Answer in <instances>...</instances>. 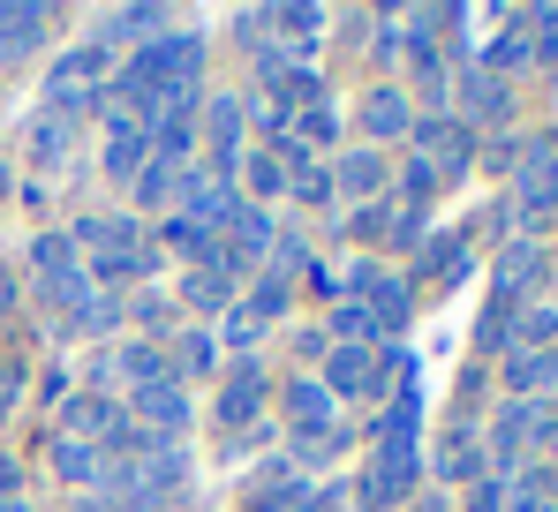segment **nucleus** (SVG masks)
Here are the masks:
<instances>
[{
	"instance_id": "obj_7",
	"label": "nucleus",
	"mask_w": 558,
	"mask_h": 512,
	"mask_svg": "<svg viewBox=\"0 0 558 512\" xmlns=\"http://www.w3.org/2000/svg\"><path fill=\"white\" fill-rule=\"evenodd\" d=\"M287 407H294V423H302V429H310V423H317V429L332 423V392H325V385H310V377H302V385H287Z\"/></svg>"
},
{
	"instance_id": "obj_14",
	"label": "nucleus",
	"mask_w": 558,
	"mask_h": 512,
	"mask_svg": "<svg viewBox=\"0 0 558 512\" xmlns=\"http://www.w3.org/2000/svg\"><path fill=\"white\" fill-rule=\"evenodd\" d=\"M189 294H196V302H219L227 287H219V271H196V279H189Z\"/></svg>"
},
{
	"instance_id": "obj_5",
	"label": "nucleus",
	"mask_w": 558,
	"mask_h": 512,
	"mask_svg": "<svg viewBox=\"0 0 558 512\" xmlns=\"http://www.w3.org/2000/svg\"><path fill=\"white\" fill-rule=\"evenodd\" d=\"M84 249H92L106 271H129V264H136V234L113 227V219H98V227H84Z\"/></svg>"
},
{
	"instance_id": "obj_10",
	"label": "nucleus",
	"mask_w": 558,
	"mask_h": 512,
	"mask_svg": "<svg viewBox=\"0 0 558 512\" xmlns=\"http://www.w3.org/2000/svg\"><path fill=\"white\" fill-rule=\"evenodd\" d=\"M363 377H371V354H363V346H348V354L332 362V385H363Z\"/></svg>"
},
{
	"instance_id": "obj_6",
	"label": "nucleus",
	"mask_w": 558,
	"mask_h": 512,
	"mask_svg": "<svg viewBox=\"0 0 558 512\" xmlns=\"http://www.w3.org/2000/svg\"><path fill=\"white\" fill-rule=\"evenodd\" d=\"M257 400H265V369H257V362H242V369L227 377V400H219V415H227V423H242V415H257Z\"/></svg>"
},
{
	"instance_id": "obj_12",
	"label": "nucleus",
	"mask_w": 558,
	"mask_h": 512,
	"mask_svg": "<svg viewBox=\"0 0 558 512\" xmlns=\"http://www.w3.org/2000/svg\"><path fill=\"white\" fill-rule=\"evenodd\" d=\"M182 369H211V340H204V332H189V340H182Z\"/></svg>"
},
{
	"instance_id": "obj_2",
	"label": "nucleus",
	"mask_w": 558,
	"mask_h": 512,
	"mask_svg": "<svg viewBox=\"0 0 558 512\" xmlns=\"http://www.w3.org/2000/svg\"><path fill=\"white\" fill-rule=\"evenodd\" d=\"M151 159V129L136 121V113H113V129H106V167L113 173H136Z\"/></svg>"
},
{
	"instance_id": "obj_19",
	"label": "nucleus",
	"mask_w": 558,
	"mask_h": 512,
	"mask_svg": "<svg viewBox=\"0 0 558 512\" xmlns=\"http://www.w3.org/2000/svg\"><path fill=\"white\" fill-rule=\"evenodd\" d=\"M0 490H8V460H0Z\"/></svg>"
},
{
	"instance_id": "obj_15",
	"label": "nucleus",
	"mask_w": 558,
	"mask_h": 512,
	"mask_svg": "<svg viewBox=\"0 0 558 512\" xmlns=\"http://www.w3.org/2000/svg\"><path fill=\"white\" fill-rule=\"evenodd\" d=\"M8 302H15V279H8V271H0V309H8Z\"/></svg>"
},
{
	"instance_id": "obj_8",
	"label": "nucleus",
	"mask_w": 558,
	"mask_h": 512,
	"mask_svg": "<svg viewBox=\"0 0 558 512\" xmlns=\"http://www.w3.org/2000/svg\"><path fill=\"white\" fill-rule=\"evenodd\" d=\"M53 467H61V483H69V475H76V483H98V444H76V437H61Z\"/></svg>"
},
{
	"instance_id": "obj_3",
	"label": "nucleus",
	"mask_w": 558,
	"mask_h": 512,
	"mask_svg": "<svg viewBox=\"0 0 558 512\" xmlns=\"http://www.w3.org/2000/svg\"><path fill=\"white\" fill-rule=\"evenodd\" d=\"M98 76H106V53L84 46V53H69V61L53 69V98H61V106H76L84 90H98Z\"/></svg>"
},
{
	"instance_id": "obj_1",
	"label": "nucleus",
	"mask_w": 558,
	"mask_h": 512,
	"mask_svg": "<svg viewBox=\"0 0 558 512\" xmlns=\"http://www.w3.org/2000/svg\"><path fill=\"white\" fill-rule=\"evenodd\" d=\"M189 76H196V38H151L121 69V98H136V106H189Z\"/></svg>"
},
{
	"instance_id": "obj_11",
	"label": "nucleus",
	"mask_w": 558,
	"mask_h": 512,
	"mask_svg": "<svg viewBox=\"0 0 558 512\" xmlns=\"http://www.w3.org/2000/svg\"><path fill=\"white\" fill-rule=\"evenodd\" d=\"M363 121H371L377 136H385V129H400V106H392V90H377V106L363 113Z\"/></svg>"
},
{
	"instance_id": "obj_16",
	"label": "nucleus",
	"mask_w": 558,
	"mask_h": 512,
	"mask_svg": "<svg viewBox=\"0 0 558 512\" xmlns=\"http://www.w3.org/2000/svg\"><path fill=\"white\" fill-rule=\"evenodd\" d=\"M0 512H31V505H15V498H0Z\"/></svg>"
},
{
	"instance_id": "obj_18",
	"label": "nucleus",
	"mask_w": 558,
	"mask_h": 512,
	"mask_svg": "<svg viewBox=\"0 0 558 512\" xmlns=\"http://www.w3.org/2000/svg\"><path fill=\"white\" fill-rule=\"evenodd\" d=\"M0 196H8V159H0Z\"/></svg>"
},
{
	"instance_id": "obj_4",
	"label": "nucleus",
	"mask_w": 558,
	"mask_h": 512,
	"mask_svg": "<svg viewBox=\"0 0 558 512\" xmlns=\"http://www.w3.org/2000/svg\"><path fill=\"white\" fill-rule=\"evenodd\" d=\"M46 31V8H0V61H23Z\"/></svg>"
},
{
	"instance_id": "obj_13",
	"label": "nucleus",
	"mask_w": 558,
	"mask_h": 512,
	"mask_svg": "<svg viewBox=\"0 0 558 512\" xmlns=\"http://www.w3.org/2000/svg\"><path fill=\"white\" fill-rule=\"evenodd\" d=\"M287 181H294V196H325V188H332V181H325V173H317V167H294V173H287Z\"/></svg>"
},
{
	"instance_id": "obj_17",
	"label": "nucleus",
	"mask_w": 558,
	"mask_h": 512,
	"mask_svg": "<svg viewBox=\"0 0 558 512\" xmlns=\"http://www.w3.org/2000/svg\"><path fill=\"white\" fill-rule=\"evenodd\" d=\"M84 512H129V505H84Z\"/></svg>"
},
{
	"instance_id": "obj_9",
	"label": "nucleus",
	"mask_w": 558,
	"mask_h": 512,
	"mask_svg": "<svg viewBox=\"0 0 558 512\" xmlns=\"http://www.w3.org/2000/svg\"><path fill=\"white\" fill-rule=\"evenodd\" d=\"M31 151H38V167H61V151H69V121L46 113V121L31 129Z\"/></svg>"
}]
</instances>
